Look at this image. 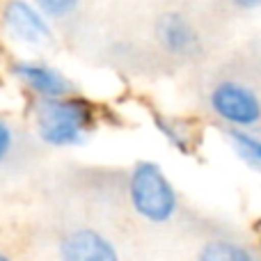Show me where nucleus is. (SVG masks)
I'll return each instance as SVG.
<instances>
[{
  "mask_svg": "<svg viewBox=\"0 0 261 261\" xmlns=\"http://www.w3.org/2000/svg\"><path fill=\"white\" fill-rule=\"evenodd\" d=\"M96 124L94 106L81 96L39 99L35 103V128L50 147H78Z\"/></svg>",
  "mask_w": 261,
  "mask_h": 261,
  "instance_id": "nucleus-1",
  "label": "nucleus"
},
{
  "mask_svg": "<svg viewBox=\"0 0 261 261\" xmlns=\"http://www.w3.org/2000/svg\"><path fill=\"white\" fill-rule=\"evenodd\" d=\"M128 202L140 218L165 225L179 211V195L156 161H138L128 174Z\"/></svg>",
  "mask_w": 261,
  "mask_h": 261,
  "instance_id": "nucleus-2",
  "label": "nucleus"
},
{
  "mask_svg": "<svg viewBox=\"0 0 261 261\" xmlns=\"http://www.w3.org/2000/svg\"><path fill=\"white\" fill-rule=\"evenodd\" d=\"M211 110L229 128H250L261 122V99L236 81H222L208 96Z\"/></svg>",
  "mask_w": 261,
  "mask_h": 261,
  "instance_id": "nucleus-3",
  "label": "nucleus"
},
{
  "mask_svg": "<svg viewBox=\"0 0 261 261\" xmlns=\"http://www.w3.org/2000/svg\"><path fill=\"white\" fill-rule=\"evenodd\" d=\"M60 261H122L119 250L94 227H73L58 243Z\"/></svg>",
  "mask_w": 261,
  "mask_h": 261,
  "instance_id": "nucleus-4",
  "label": "nucleus"
},
{
  "mask_svg": "<svg viewBox=\"0 0 261 261\" xmlns=\"http://www.w3.org/2000/svg\"><path fill=\"white\" fill-rule=\"evenodd\" d=\"M3 25L21 44L39 46L53 39L48 18L28 0H9L3 7Z\"/></svg>",
  "mask_w": 261,
  "mask_h": 261,
  "instance_id": "nucleus-5",
  "label": "nucleus"
},
{
  "mask_svg": "<svg viewBox=\"0 0 261 261\" xmlns=\"http://www.w3.org/2000/svg\"><path fill=\"white\" fill-rule=\"evenodd\" d=\"M12 71L39 99H60V96H69V92H71L69 78L60 69L50 67V64L23 60V62L14 64Z\"/></svg>",
  "mask_w": 261,
  "mask_h": 261,
  "instance_id": "nucleus-6",
  "label": "nucleus"
},
{
  "mask_svg": "<svg viewBox=\"0 0 261 261\" xmlns=\"http://www.w3.org/2000/svg\"><path fill=\"white\" fill-rule=\"evenodd\" d=\"M156 37L167 53L176 58H188L199 53V37L195 28L179 12H167L156 21Z\"/></svg>",
  "mask_w": 261,
  "mask_h": 261,
  "instance_id": "nucleus-7",
  "label": "nucleus"
},
{
  "mask_svg": "<svg viewBox=\"0 0 261 261\" xmlns=\"http://www.w3.org/2000/svg\"><path fill=\"white\" fill-rule=\"evenodd\" d=\"M195 261H261V250L236 239H211L197 250Z\"/></svg>",
  "mask_w": 261,
  "mask_h": 261,
  "instance_id": "nucleus-8",
  "label": "nucleus"
},
{
  "mask_svg": "<svg viewBox=\"0 0 261 261\" xmlns=\"http://www.w3.org/2000/svg\"><path fill=\"white\" fill-rule=\"evenodd\" d=\"M227 140L234 153L250 167L261 174V138L250 133L248 128H227Z\"/></svg>",
  "mask_w": 261,
  "mask_h": 261,
  "instance_id": "nucleus-9",
  "label": "nucleus"
},
{
  "mask_svg": "<svg viewBox=\"0 0 261 261\" xmlns=\"http://www.w3.org/2000/svg\"><path fill=\"white\" fill-rule=\"evenodd\" d=\"M156 128L163 133V138L179 151H188L190 149V130L186 124H181L179 119H170V117H156Z\"/></svg>",
  "mask_w": 261,
  "mask_h": 261,
  "instance_id": "nucleus-10",
  "label": "nucleus"
},
{
  "mask_svg": "<svg viewBox=\"0 0 261 261\" xmlns=\"http://www.w3.org/2000/svg\"><path fill=\"white\" fill-rule=\"evenodd\" d=\"M37 9L44 14L46 18H67L78 9L81 0H32Z\"/></svg>",
  "mask_w": 261,
  "mask_h": 261,
  "instance_id": "nucleus-11",
  "label": "nucleus"
},
{
  "mask_svg": "<svg viewBox=\"0 0 261 261\" xmlns=\"http://www.w3.org/2000/svg\"><path fill=\"white\" fill-rule=\"evenodd\" d=\"M14 142H16V138H14L12 124H9L7 119L0 117V165H3V163L7 161L9 156H12Z\"/></svg>",
  "mask_w": 261,
  "mask_h": 261,
  "instance_id": "nucleus-12",
  "label": "nucleus"
},
{
  "mask_svg": "<svg viewBox=\"0 0 261 261\" xmlns=\"http://www.w3.org/2000/svg\"><path fill=\"white\" fill-rule=\"evenodd\" d=\"M231 5H236L239 9H259L261 0H229Z\"/></svg>",
  "mask_w": 261,
  "mask_h": 261,
  "instance_id": "nucleus-13",
  "label": "nucleus"
},
{
  "mask_svg": "<svg viewBox=\"0 0 261 261\" xmlns=\"http://www.w3.org/2000/svg\"><path fill=\"white\" fill-rule=\"evenodd\" d=\"M0 261H14L9 254H5V252H0Z\"/></svg>",
  "mask_w": 261,
  "mask_h": 261,
  "instance_id": "nucleus-14",
  "label": "nucleus"
}]
</instances>
